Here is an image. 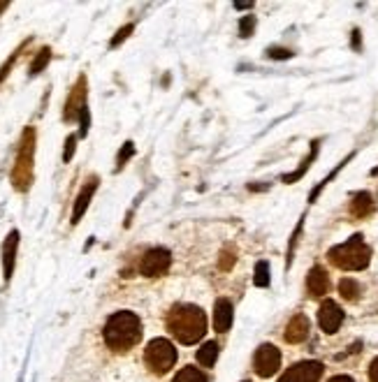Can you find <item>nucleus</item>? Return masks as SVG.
I'll return each mask as SVG.
<instances>
[{"label":"nucleus","instance_id":"21","mask_svg":"<svg viewBox=\"0 0 378 382\" xmlns=\"http://www.w3.org/2000/svg\"><path fill=\"white\" fill-rule=\"evenodd\" d=\"M49 60H51V49H49V47H45V49H40V51H38V56H35L33 63H30L28 75H30V77H38L40 72L47 68Z\"/></svg>","mask_w":378,"mask_h":382},{"label":"nucleus","instance_id":"17","mask_svg":"<svg viewBox=\"0 0 378 382\" xmlns=\"http://www.w3.org/2000/svg\"><path fill=\"white\" fill-rule=\"evenodd\" d=\"M318 147H320V142H314V144H311V153H309L307 157H304V162L300 165V169H295L292 174H285V177H283V183H295L297 179H302L304 174H307V169L311 167V162H314L316 155H318Z\"/></svg>","mask_w":378,"mask_h":382},{"label":"nucleus","instance_id":"3","mask_svg":"<svg viewBox=\"0 0 378 382\" xmlns=\"http://www.w3.org/2000/svg\"><path fill=\"white\" fill-rule=\"evenodd\" d=\"M327 257H330V262L337 266V269L362 271V269H367L371 262V248L364 244L362 234H355V236H351L346 244L330 248Z\"/></svg>","mask_w":378,"mask_h":382},{"label":"nucleus","instance_id":"19","mask_svg":"<svg viewBox=\"0 0 378 382\" xmlns=\"http://www.w3.org/2000/svg\"><path fill=\"white\" fill-rule=\"evenodd\" d=\"M172 382H209V378L200 371V368H195V366H184L181 368L179 373L174 375V380Z\"/></svg>","mask_w":378,"mask_h":382},{"label":"nucleus","instance_id":"13","mask_svg":"<svg viewBox=\"0 0 378 382\" xmlns=\"http://www.w3.org/2000/svg\"><path fill=\"white\" fill-rule=\"evenodd\" d=\"M233 320H235L233 304L228 299H216V304H213V329L218 333H225L233 327Z\"/></svg>","mask_w":378,"mask_h":382},{"label":"nucleus","instance_id":"32","mask_svg":"<svg viewBox=\"0 0 378 382\" xmlns=\"http://www.w3.org/2000/svg\"><path fill=\"white\" fill-rule=\"evenodd\" d=\"M327 382H355V380H353L351 375H334V378Z\"/></svg>","mask_w":378,"mask_h":382},{"label":"nucleus","instance_id":"22","mask_svg":"<svg viewBox=\"0 0 378 382\" xmlns=\"http://www.w3.org/2000/svg\"><path fill=\"white\" fill-rule=\"evenodd\" d=\"M253 283L258 285V288H267V285H270V264H267V262H258V264H255Z\"/></svg>","mask_w":378,"mask_h":382},{"label":"nucleus","instance_id":"33","mask_svg":"<svg viewBox=\"0 0 378 382\" xmlns=\"http://www.w3.org/2000/svg\"><path fill=\"white\" fill-rule=\"evenodd\" d=\"M235 10H253V3H235Z\"/></svg>","mask_w":378,"mask_h":382},{"label":"nucleus","instance_id":"2","mask_svg":"<svg viewBox=\"0 0 378 382\" xmlns=\"http://www.w3.org/2000/svg\"><path fill=\"white\" fill-rule=\"evenodd\" d=\"M102 336H105L109 350L123 355L142 341V320L130 311H119L109 315L105 329H102Z\"/></svg>","mask_w":378,"mask_h":382},{"label":"nucleus","instance_id":"9","mask_svg":"<svg viewBox=\"0 0 378 382\" xmlns=\"http://www.w3.org/2000/svg\"><path fill=\"white\" fill-rule=\"evenodd\" d=\"M320 378H322L320 361H300L295 366H290L279 382H318Z\"/></svg>","mask_w":378,"mask_h":382},{"label":"nucleus","instance_id":"18","mask_svg":"<svg viewBox=\"0 0 378 382\" xmlns=\"http://www.w3.org/2000/svg\"><path fill=\"white\" fill-rule=\"evenodd\" d=\"M216 359H218V345H216V341H206L202 348L198 350V364H202L204 368H209V366L216 364Z\"/></svg>","mask_w":378,"mask_h":382},{"label":"nucleus","instance_id":"16","mask_svg":"<svg viewBox=\"0 0 378 382\" xmlns=\"http://www.w3.org/2000/svg\"><path fill=\"white\" fill-rule=\"evenodd\" d=\"M371 209H374V202H371V195L369 192H357L355 197H353L351 202V214L355 218H364L367 214H371Z\"/></svg>","mask_w":378,"mask_h":382},{"label":"nucleus","instance_id":"8","mask_svg":"<svg viewBox=\"0 0 378 382\" xmlns=\"http://www.w3.org/2000/svg\"><path fill=\"white\" fill-rule=\"evenodd\" d=\"M253 364H255V373H258L260 378H272V375L279 371V366H281V353H279V348H274L272 343H265L255 350Z\"/></svg>","mask_w":378,"mask_h":382},{"label":"nucleus","instance_id":"5","mask_svg":"<svg viewBox=\"0 0 378 382\" xmlns=\"http://www.w3.org/2000/svg\"><path fill=\"white\" fill-rule=\"evenodd\" d=\"M144 361L151 368V373L165 375L176 364V350L167 338H154L144 350Z\"/></svg>","mask_w":378,"mask_h":382},{"label":"nucleus","instance_id":"1","mask_svg":"<svg viewBox=\"0 0 378 382\" xmlns=\"http://www.w3.org/2000/svg\"><path fill=\"white\" fill-rule=\"evenodd\" d=\"M169 333L184 345H195L206 333V318L200 306L174 304L167 313Z\"/></svg>","mask_w":378,"mask_h":382},{"label":"nucleus","instance_id":"25","mask_svg":"<svg viewBox=\"0 0 378 382\" xmlns=\"http://www.w3.org/2000/svg\"><path fill=\"white\" fill-rule=\"evenodd\" d=\"M253 30H255V16H244V19L239 21V35L246 40L253 35Z\"/></svg>","mask_w":378,"mask_h":382},{"label":"nucleus","instance_id":"27","mask_svg":"<svg viewBox=\"0 0 378 382\" xmlns=\"http://www.w3.org/2000/svg\"><path fill=\"white\" fill-rule=\"evenodd\" d=\"M267 58L288 60V58H292V51L290 49H283V47H270V49H267Z\"/></svg>","mask_w":378,"mask_h":382},{"label":"nucleus","instance_id":"11","mask_svg":"<svg viewBox=\"0 0 378 382\" xmlns=\"http://www.w3.org/2000/svg\"><path fill=\"white\" fill-rule=\"evenodd\" d=\"M97 183H100V179L95 177H88L86 181H84V186H82V190H79V195L75 199V209H72V218H70V222L72 225H77L79 220H82V216L86 214V209H88V204H91V199H93L95 195V190H97Z\"/></svg>","mask_w":378,"mask_h":382},{"label":"nucleus","instance_id":"15","mask_svg":"<svg viewBox=\"0 0 378 382\" xmlns=\"http://www.w3.org/2000/svg\"><path fill=\"white\" fill-rule=\"evenodd\" d=\"M307 290H309L311 296L327 294V290H330V276H327V271L322 269V266H314V269L309 271V276H307Z\"/></svg>","mask_w":378,"mask_h":382},{"label":"nucleus","instance_id":"34","mask_svg":"<svg viewBox=\"0 0 378 382\" xmlns=\"http://www.w3.org/2000/svg\"><path fill=\"white\" fill-rule=\"evenodd\" d=\"M353 47L359 49V30H353Z\"/></svg>","mask_w":378,"mask_h":382},{"label":"nucleus","instance_id":"37","mask_svg":"<svg viewBox=\"0 0 378 382\" xmlns=\"http://www.w3.org/2000/svg\"><path fill=\"white\" fill-rule=\"evenodd\" d=\"M244 382H248V380H244Z\"/></svg>","mask_w":378,"mask_h":382},{"label":"nucleus","instance_id":"6","mask_svg":"<svg viewBox=\"0 0 378 382\" xmlns=\"http://www.w3.org/2000/svg\"><path fill=\"white\" fill-rule=\"evenodd\" d=\"M169 264H172V255L167 248H151L144 253L142 262H139V274L146 278H158L167 274Z\"/></svg>","mask_w":378,"mask_h":382},{"label":"nucleus","instance_id":"36","mask_svg":"<svg viewBox=\"0 0 378 382\" xmlns=\"http://www.w3.org/2000/svg\"><path fill=\"white\" fill-rule=\"evenodd\" d=\"M371 177H378V167L374 169V172H371Z\"/></svg>","mask_w":378,"mask_h":382},{"label":"nucleus","instance_id":"31","mask_svg":"<svg viewBox=\"0 0 378 382\" xmlns=\"http://www.w3.org/2000/svg\"><path fill=\"white\" fill-rule=\"evenodd\" d=\"M369 380L371 382H378V357L374 361H371V366H369Z\"/></svg>","mask_w":378,"mask_h":382},{"label":"nucleus","instance_id":"28","mask_svg":"<svg viewBox=\"0 0 378 382\" xmlns=\"http://www.w3.org/2000/svg\"><path fill=\"white\" fill-rule=\"evenodd\" d=\"M75 149H77V135H70L65 139V151H63V162H70L72 155H75Z\"/></svg>","mask_w":378,"mask_h":382},{"label":"nucleus","instance_id":"7","mask_svg":"<svg viewBox=\"0 0 378 382\" xmlns=\"http://www.w3.org/2000/svg\"><path fill=\"white\" fill-rule=\"evenodd\" d=\"M86 95H88V79L86 75H79V79L75 81V86H72L68 100H65V107H63V120H79V114L84 112V107L86 105Z\"/></svg>","mask_w":378,"mask_h":382},{"label":"nucleus","instance_id":"26","mask_svg":"<svg viewBox=\"0 0 378 382\" xmlns=\"http://www.w3.org/2000/svg\"><path fill=\"white\" fill-rule=\"evenodd\" d=\"M132 30H135V26H132V23H128V26H123V28H121L119 33H117V35H114V38H112V42H109V47H112V49H117V47L121 44V42H123V40H128V35H130Z\"/></svg>","mask_w":378,"mask_h":382},{"label":"nucleus","instance_id":"35","mask_svg":"<svg viewBox=\"0 0 378 382\" xmlns=\"http://www.w3.org/2000/svg\"><path fill=\"white\" fill-rule=\"evenodd\" d=\"M8 8H10V3H0V14H3V12L8 10Z\"/></svg>","mask_w":378,"mask_h":382},{"label":"nucleus","instance_id":"24","mask_svg":"<svg viewBox=\"0 0 378 382\" xmlns=\"http://www.w3.org/2000/svg\"><path fill=\"white\" fill-rule=\"evenodd\" d=\"M28 44V40L26 42H23V44L19 47V49H16L14 53H12V56L8 58V60H5V63H3V68H0V84H3L5 81V79H8V75H10V70H12V65H14L16 63V58H19V53H21V49H23V47H26Z\"/></svg>","mask_w":378,"mask_h":382},{"label":"nucleus","instance_id":"29","mask_svg":"<svg viewBox=\"0 0 378 382\" xmlns=\"http://www.w3.org/2000/svg\"><path fill=\"white\" fill-rule=\"evenodd\" d=\"M79 137H86L88 135V125H91V116H88V107H84V112L79 114Z\"/></svg>","mask_w":378,"mask_h":382},{"label":"nucleus","instance_id":"4","mask_svg":"<svg viewBox=\"0 0 378 382\" xmlns=\"http://www.w3.org/2000/svg\"><path fill=\"white\" fill-rule=\"evenodd\" d=\"M33 165H35V127H26L21 132L19 151L12 167V186L19 192H26L33 186Z\"/></svg>","mask_w":378,"mask_h":382},{"label":"nucleus","instance_id":"10","mask_svg":"<svg viewBox=\"0 0 378 382\" xmlns=\"http://www.w3.org/2000/svg\"><path fill=\"white\" fill-rule=\"evenodd\" d=\"M318 322H320V329L325 333H337L341 322H344V311H341V306L337 301L327 299L322 301L320 311H318Z\"/></svg>","mask_w":378,"mask_h":382},{"label":"nucleus","instance_id":"14","mask_svg":"<svg viewBox=\"0 0 378 382\" xmlns=\"http://www.w3.org/2000/svg\"><path fill=\"white\" fill-rule=\"evenodd\" d=\"M309 331H311V322L307 315H295V318H290L288 327H285V341L288 343H304L309 338Z\"/></svg>","mask_w":378,"mask_h":382},{"label":"nucleus","instance_id":"30","mask_svg":"<svg viewBox=\"0 0 378 382\" xmlns=\"http://www.w3.org/2000/svg\"><path fill=\"white\" fill-rule=\"evenodd\" d=\"M235 253L233 251H230V248H225V251L221 253V269L223 271H228L230 269V266H233L235 264Z\"/></svg>","mask_w":378,"mask_h":382},{"label":"nucleus","instance_id":"23","mask_svg":"<svg viewBox=\"0 0 378 382\" xmlns=\"http://www.w3.org/2000/svg\"><path fill=\"white\" fill-rule=\"evenodd\" d=\"M132 155H135V144H132V142H126L123 149H121L119 155H117V172H119V169L126 167V162L130 160Z\"/></svg>","mask_w":378,"mask_h":382},{"label":"nucleus","instance_id":"12","mask_svg":"<svg viewBox=\"0 0 378 382\" xmlns=\"http://www.w3.org/2000/svg\"><path fill=\"white\" fill-rule=\"evenodd\" d=\"M16 248H19V232L12 229V232L5 236V244H3V276H5V281H10L12 274H14Z\"/></svg>","mask_w":378,"mask_h":382},{"label":"nucleus","instance_id":"20","mask_svg":"<svg viewBox=\"0 0 378 382\" xmlns=\"http://www.w3.org/2000/svg\"><path fill=\"white\" fill-rule=\"evenodd\" d=\"M339 294L344 296L346 301H357L359 299V283L353 281V278H344L339 283Z\"/></svg>","mask_w":378,"mask_h":382}]
</instances>
